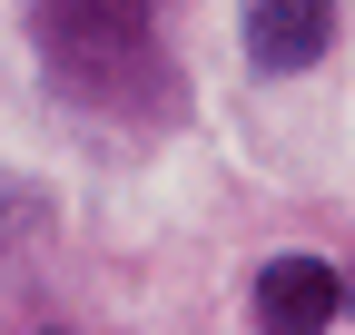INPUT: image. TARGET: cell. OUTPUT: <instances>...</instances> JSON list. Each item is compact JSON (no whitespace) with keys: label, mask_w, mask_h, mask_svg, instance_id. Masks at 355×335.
Returning <instances> with one entry per match:
<instances>
[{"label":"cell","mask_w":355,"mask_h":335,"mask_svg":"<svg viewBox=\"0 0 355 335\" xmlns=\"http://www.w3.org/2000/svg\"><path fill=\"white\" fill-rule=\"evenodd\" d=\"M326 39H336V10H326V0H257V10H247L257 69H306V60H326Z\"/></svg>","instance_id":"3957f363"},{"label":"cell","mask_w":355,"mask_h":335,"mask_svg":"<svg viewBox=\"0 0 355 335\" xmlns=\"http://www.w3.org/2000/svg\"><path fill=\"white\" fill-rule=\"evenodd\" d=\"M40 30L69 69H89V60H119L148 39V0H40Z\"/></svg>","instance_id":"6da1fadb"},{"label":"cell","mask_w":355,"mask_h":335,"mask_svg":"<svg viewBox=\"0 0 355 335\" xmlns=\"http://www.w3.org/2000/svg\"><path fill=\"white\" fill-rule=\"evenodd\" d=\"M336 306H345V276L316 266V257H277V266L257 276V316H266V335H326Z\"/></svg>","instance_id":"7a4b0ae2"}]
</instances>
